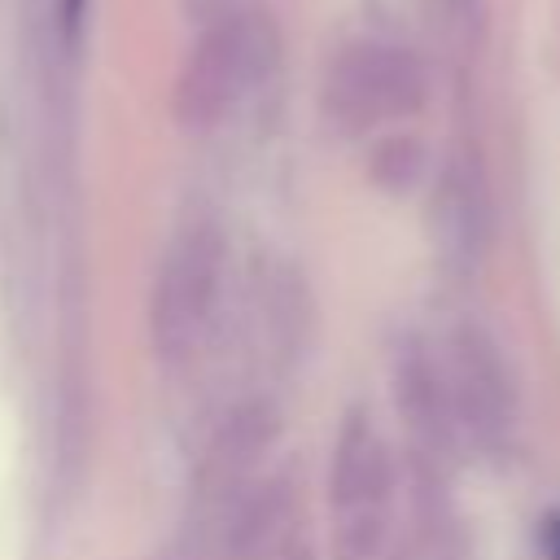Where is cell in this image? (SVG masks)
Listing matches in <instances>:
<instances>
[{"mask_svg":"<svg viewBox=\"0 0 560 560\" xmlns=\"http://www.w3.org/2000/svg\"><path fill=\"white\" fill-rule=\"evenodd\" d=\"M280 39L258 13L219 18L188 52L175 79V118L184 127H214L258 79L276 70Z\"/></svg>","mask_w":560,"mask_h":560,"instance_id":"cell-1","label":"cell"},{"mask_svg":"<svg viewBox=\"0 0 560 560\" xmlns=\"http://www.w3.org/2000/svg\"><path fill=\"white\" fill-rule=\"evenodd\" d=\"M223 284V236L214 223H188L162 254L149 298V332L162 359L197 350Z\"/></svg>","mask_w":560,"mask_h":560,"instance_id":"cell-2","label":"cell"},{"mask_svg":"<svg viewBox=\"0 0 560 560\" xmlns=\"http://www.w3.org/2000/svg\"><path fill=\"white\" fill-rule=\"evenodd\" d=\"M424 61L398 44L363 39L337 52L324 79V105L346 131H368L389 118H407L424 105Z\"/></svg>","mask_w":560,"mask_h":560,"instance_id":"cell-3","label":"cell"},{"mask_svg":"<svg viewBox=\"0 0 560 560\" xmlns=\"http://www.w3.org/2000/svg\"><path fill=\"white\" fill-rule=\"evenodd\" d=\"M446 407L459 416V424H468L477 438H499L512 411V389L508 376L499 368L494 346L464 328L451 346V368H446Z\"/></svg>","mask_w":560,"mask_h":560,"instance_id":"cell-4","label":"cell"},{"mask_svg":"<svg viewBox=\"0 0 560 560\" xmlns=\"http://www.w3.org/2000/svg\"><path fill=\"white\" fill-rule=\"evenodd\" d=\"M389 486V455L381 446V438L372 433L368 420H350L337 438L332 451V472H328V494L341 512H359L368 503H376Z\"/></svg>","mask_w":560,"mask_h":560,"instance_id":"cell-5","label":"cell"},{"mask_svg":"<svg viewBox=\"0 0 560 560\" xmlns=\"http://www.w3.org/2000/svg\"><path fill=\"white\" fill-rule=\"evenodd\" d=\"M433 210H438L433 219H438V232H442L446 249L472 254L486 241V188H481V175L468 162L446 166L442 188L433 197Z\"/></svg>","mask_w":560,"mask_h":560,"instance_id":"cell-6","label":"cell"},{"mask_svg":"<svg viewBox=\"0 0 560 560\" xmlns=\"http://www.w3.org/2000/svg\"><path fill=\"white\" fill-rule=\"evenodd\" d=\"M284 516V494L280 486H258L249 499H241L228 516V529H223V547L232 556H249L254 547H262L276 529V521Z\"/></svg>","mask_w":560,"mask_h":560,"instance_id":"cell-7","label":"cell"},{"mask_svg":"<svg viewBox=\"0 0 560 560\" xmlns=\"http://www.w3.org/2000/svg\"><path fill=\"white\" fill-rule=\"evenodd\" d=\"M420 171H424V149L416 136H389L372 153V175L385 188H411Z\"/></svg>","mask_w":560,"mask_h":560,"instance_id":"cell-8","label":"cell"},{"mask_svg":"<svg viewBox=\"0 0 560 560\" xmlns=\"http://www.w3.org/2000/svg\"><path fill=\"white\" fill-rule=\"evenodd\" d=\"M542 551H547V560H560V512H551L542 521Z\"/></svg>","mask_w":560,"mask_h":560,"instance_id":"cell-9","label":"cell"},{"mask_svg":"<svg viewBox=\"0 0 560 560\" xmlns=\"http://www.w3.org/2000/svg\"><path fill=\"white\" fill-rule=\"evenodd\" d=\"M83 9H88V0H61V26H66V35H74V31H79Z\"/></svg>","mask_w":560,"mask_h":560,"instance_id":"cell-10","label":"cell"}]
</instances>
